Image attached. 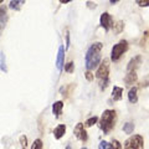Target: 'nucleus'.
Returning a JSON list of instances; mask_svg holds the SVG:
<instances>
[{
    "label": "nucleus",
    "mask_w": 149,
    "mask_h": 149,
    "mask_svg": "<svg viewBox=\"0 0 149 149\" xmlns=\"http://www.w3.org/2000/svg\"><path fill=\"white\" fill-rule=\"evenodd\" d=\"M102 49H103V44L97 41V42H93L90 47H88L86 56H85V65L86 68L88 71H92L96 67L100 66V63L102 62Z\"/></svg>",
    "instance_id": "nucleus-1"
},
{
    "label": "nucleus",
    "mask_w": 149,
    "mask_h": 149,
    "mask_svg": "<svg viewBox=\"0 0 149 149\" xmlns=\"http://www.w3.org/2000/svg\"><path fill=\"white\" fill-rule=\"evenodd\" d=\"M117 123V112L114 109H104L100 118V128L103 134H108L116 127Z\"/></svg>",
    "instance_id": "nucleus-2"
},
{
    "label": "nucleus",
    "mask_w": 149,
    "mask_h": 149,
    "mask_svg": "<svg viewBox=\"0 0 149 149\" xmlns=\"http://www.w3.org/2000/svg\"><path fill=\"white\" fill-rule=\"evenodd\" d=\"M96 78L98 81V86L101 91H104L109 85V60L104 58L100 63L96 71Z\"/></svg>",
    "instance_id": "nucleus-3"
},
{
    "label": "nucleus",
    "mask_w": 149,
    "mask_h": 149,
    "mask_svg": "<svg viewBox=\"0 0 149 149\" xmlns=\"http://www.w3.org/2000/svg\"><path fill=\"white\" fill-rule=\"evenodd\" d=\"M128 41L127 40H120L119 42L116 44L113 47H112V51H111V60L113 62H117L120 60V57L128 51Z\"/></svg>",
    "instance_id": "nucleus-4"
},
{
    "label": "nucleus",
    "mask_w": 149,
    "mask_h": 149,
    "mask_svg": "<svg viewBox=\"0 0 149 149\" xmlns=\"http://www.w3.org/2000/svg\"><path fill=\"white\" fill-rule=\"evenodd\" d=\"M144 148V139L141 134L130 136L123 144V149H143Z\"/></svg>",
    "instance_id": "nucleus-5"
},
{
    "label": "nucleus",
    "mask_w": 149,
    "mask_h": 149,
    "mask_svg": "<svg viewBox=\"0 0 149 149\" xmlns=\"http://www.w3.org/2000/svg\"><path fill=\"white\" fill-rule=\"evenodd\" d=\"M73 134H74V137L82 143H86L88 141V134H87L85 123H81V122L77 123L76 127L73 128Z\"/></svg>",
    "instance_id": "nucleus-6"
},
{
    "label": "nucleus",
    "mask_w": 149,
    "mask_h": 149,
    "mask_svg": "<svg viewBox=\"0 0 149 149\" xmlns=\"http://www.w3.org/2000/svg\"><path fill=\"white\" fill-rule=\"evenodd\" d=\"M100 25L101 27H103L106 31H109L111 29L114 27V21H113V17L109 13H103L101 14V17H100Z\"/></svg>",
    "instance_id": "nucleus-7"
},
{
    "label": "nucleus",
    "mask_w": 149,
    "mask_h": 149,
    "mask_svg": "<svg viewBox=\"0 0 149 149\" xmlns=\"http://www.w3.org/2000/svg\"><path fill=\"white\" fill-rule=\"evenodd\" d=\"M142 62V56L141 55H136L134 57L130 58V61L127 65V72L129 71H136V70L139 67V65Z\"/></svg>",
    "instance_id": "nucleus-8"
},
{
    "label": "nucleus",
    "mask_w": 149,
    "mask_h": 149,
    "mask_svg": "<svg viewBox=\"0 0 149 149\" xmlns=\"http://www.w3.org/2000/svg\"><path fill=\"white\" fill-rule=\"evenodd\" d=\"M63 58H65V47L61 45L58 47L57 58H56V68H57L60 72H61L62 68H63Z\"/></svg>",
    "instance_id": "nucleus-9"
},
{
    "label": "nucleus",
    "mask_w": 149,
    "mask_h": 149,
    "mask_svg": "<svg viewBox=\"0 0 149 149\" xmlns=\"http://www.w3.org/2000/svg\"><path fill=\"white\" fill-rule=\"evenodd\" d=\"M138 80V76H137V71H129L127 72V74H125V77H124V83H125V86H133L134 83L137 82Z\"/></svg>",
    "instance_id": "nucleus-10"
},
{
    "label": "nucleus",
    "mask_w": 149,
    "mask_h": 149,
    "mask_svg": "<svg viewBox=\"0 0 149 149\" xmlns=\"http://www.w3.org/2000/svg\"><path fill=\"white\" fill-rule=\"evenodd\" d=\"M62 109H63V102L62 101H56L52 104V113L56 118H58L62 114Z\"/></svg>",
    "instance_id": "nucleus-11"
},
{
    "label": "nucleus",
    "mask_w": 149,
    "mask_h": 149,
    "mask_svg": "<svg viewBox=\"0 0 149 149\" xmlns=\"http://www.w3.org/2000/svg\"><path fill=\"white\" fill-rule=\"evenodd\" d=\"M65 133H66V125H65V124L56 125L55 129H54V137H55V139H61L65 136Z\"/></svg>",
    "instance_id": "nucleus-12"
},
{
    "label": "nucleus",
    "mask_w": 149,
    "mask_h": 149,
    "mask_svg": "<svg viewBox=\"0 0 149 149\" xmlns=\"http://www.w3.org/2000/svg\"><path fill=\"white\" fill-rule=\"evenodd\" d=\"M123 98V88L119 86H114L112 88V100L113 101H120Z\"/></svg>",
    "instance_id": "nucleus-13"
},
{
    "label": "nucleus",
    "mask_w": 149,
    "mask_h": 149,
    "mask_svg": "<svg viewBox=\"0 0 149 149\" xmlns=\"http://www.w3.org/2000/svg\"><path fill=\"white\" fill-rule=\"evenodd\" d=\"M138 90H137V87H132L129 90L128 92V101L130 102L132 104H136L138 103Z\"/></svg>",
    "instance_id": "nucleus-14"
},
{
    "label": "nucleus",
    "mask_w": 149,
    "mask_h": 149,
    "mask_svg": "<svg viewBox=\"0 0 149 149\" xmlns=\"http://www.w3.org/2000/svg\"><path fill=\"white\" fill-rule=\"evenodd\" d=\"M24 4H25V0H11V1L9 3V8H10L11 10L19 11V10H21Z\"/></svg>",
    "instance_id": "nucleus-15"
},
{
    "label": "nucleus",
    "mask_w": 149,
    "mask_h": 149,
    "mask_svg": "<svg viewBox=\"0 0 149 149\" xmlns=\"http://www.w3.org/2000/svg\"><path fill=\"white\" fill-rule=\"evenodd\" d=\"M123 132L125 134H132L134 132V123L133 122H127L123 125Z\"/></svg>",
    "instance_id": "nucleus-16"
},
{
    "label": "nucleus",
    "mask_w": 149,
    "mask_h": 149,
    "mask_svg": "<svg viewBox=\"0 0 149 149\" xmlns=\"http://www.w3.org/2000/svg\"><path fill=\"white\" fill-rule=\"evenodd\" d=\"M98 117H96V116H93V117H90V118H88L87 120H86V122H85V125H86V127L87 128H90V127H92V125L93 124H96L97 122H98Z\"/></svg>",
    "instance_id": "nucleus-17"
},
{
    "label": "nucleus",
    "mask_w": 149,
    "mask_h": 149,
    "mask_svg": "<svg viewBox=\"0 0 149 149\" xmlns=\"http://www.w3.org/2000/svg\"><path fill=\"white\" fill-rule=\"evenodd\" d=\"M31 149H44V143H42V141H41L40 138L35 139L34 143H32V146H31Z\"/></svg>",
    "instance_id": "nucleus-18"
},
{
    "label": "nucleus",
    "mask_w": 149,
    "mask_h": 149,
    "mask_svg": "<svg viewBox=\"0 0 149 149\" xmlns=\"http://www.w3.org/2000/svg\"><path fill=\"white\" fill-rule=\"evenodd\" d=\"M0 14H1V29H4V26L6 25V10L4 9V6H1L0 9Z\"/></svg>",
    "instance_id": "nucleus-19"
},
{
    "label": "nucleus",
    "mask_w": 149,
    "mask_h": 149,
    "mask_svg": "<svg viewBox=\"0 0 149 149\" xmlns=\"http://www.w3.org/2000/svg\"><path fill=\"white\" fill-rule=\"evenodd\" d=\"M73 71H74V63H73V61H70V62H67L66 65H65V72L73 73Z\"/></svg>",
    "instance_id": "nucleus-20"
},
{
    "label": "nucleus",
    "mask_w": 149,
    "mask_h": 149,
    "mask_svg": "<svg viewBox=\"0 0 149 149\" xmlns=\"http://www.w3.org/2000/svg\"><path fill=\"white\" fill-rule=\"evenodd\" d=\"M111 149H122V144L119 143V141L113 138L111 141Z\"/></svg>",
    "instance_id": "nucleus-21"
},
{
    "label": "nucleus",
    "mask_w": 149,
    "mask_h": 149,
    "mask_svg": "<svg viewBox=\"0 0 149 149\" xmlns=\"http://www.w3.org/2000/svg\"><path fill=\"white\" fill-rule=\"evenodd\" d=\"M123 27H124V25H123V21H118V22H116V25H114V32L116 34H119V32H122V30H123Z\"/></svg>",
    "instance_id": "nucleus-22"
},
{
    "label": "nucleus",
    "mask_w": 149,
    "mask_h": 149,
    "mask_svg": "<svg viewBox=\"0 0 149 149\" xmlns=\"http://www.w3.org/2000/svg\"><path fill=\"white\" fill-rule=\"evenodd\" d=\"M136 4L141 8H148L149 6V0H136Z\"/></svg>",
    "instance_id": "nucleus-23"
},
{
    "label": "nucleus",
    "mask_w": 149,
    "mask_h": 149,
    "mask_svg": "<svg viewBox=\"0 0 149 149\" xmlns=\"http://www.w3.org/2000/svg\"><path fill=\"white\" fill-rule=\"evenodd\" d=\"M85 77H86V80L88 81V82H92L93 80H95V74L92 73V71H86V73H85Z\"/></svg>",
    "instance_id": "nucleus-24"
},
{
    "label": "nucleus",
    "mask_w": 149,
    "mask_h": 149,
    "mask_svg": "<svg viewBox=\"0 0 149 149\" xmlns=\"http://www.w3.org/2000/svg\"><path fill=\"white\" fill-rule=\"evenodd\" d=\"M98 149H111V143L106 142V141H102L98 146Z\"/></svg>",
    "instance_id": "nucleus-25"
},
{
    "label": "nucleus",
    "mask_w": 149,
    "mask_h": 149,
    "mask_svg": "<svg viewBox=\"0 0 149 149\" xmlns=\"http://www.w3.org/2000/svg\"><path fill=\"white\" fill-rule=\"evenodd\" d=\"M19 141H20V144H21L22 148H26V146H27V138H26V136L22 134V136L19 138Z\"/></svg>",
    "instance_id": "nucleus-26"
},
{
    "label": "nucleus",
    "mask_w": 149,
    "mask_h": 149,
    "mask_svg": "<svg viewBox=\"0 0 149 149\" xmlns=\"http://www.w3.org/2000/svg\"><path fill=\"white\" fill-rule=\"evenodd\" d=\"M4 58H5V55L1 52V71L6 72V66H5V61H4Z\"/></svg>",
    "instance_id": "nucleus-27"
},
{
    "label": "nucleus",
    "mask_w": 149,
    "mask_h": 149,
    "mask_svg": "<svg viewBox=\"0 0 149 149\" xmlns=\"http://www.w3.org/2000/svg\"><path fill=\"white\" fill-rule=\"evenodd\" d=\"M87 6L90 9H96L97 8V4L96 3H92V1H87Z\"/></svg>",
    "instance_id": "nucleus-28"
},
{
    "label": "nucleus",
    "mask_w": 149,
    "mask_h": 149,
    "mask_svg": "<svg viewBox=\"0 0 149 149\" xmlns=\"http://www.w3.org/2000/svg\"><path fill=\"white\" fill-rule=\"evenodd\" d=\"M70 47V34H68V31L66 32V50Z\"/></svg>",
    "instance_id": "nucleus-29"
},
{
    "label": "nucleus",
    "mask_w": 149,
    "mask_h": 149,
    "mask_svg": "<svg viewBox=\"0 0 149 149\" xmlns=\"http://www.w3.org/2000/svg\"><path fill=\"white\" fill-rule=\"evenodd\" d=\"M58 1L61 3V4H68V3H71L72 0H58Z\"/></svg>",
    "instance_id": "nucleus-30"
},
{
    "label": "nucleus",
    "mask_w": 149,
    "mask_h": 149,
    "mask_svg": "<svg viewBox=\"0 0 149 149\" xmlns=\"http://www.w3.org/2000/svg\"><path fill=\"white\" fill-rule=\"evenodd\" d=\"M119 1V0H109V3L112 4V5H114V4H117Z\"/></svg>",
    "instance_id": "nucleus-31"
},
{
    "label": "nucleus",
    "mask_w": 149,
    "mask_h": 149,
    "mask_svg": "<svg viewBox=\"0 0 149 149\" xmlns=\"http://www.w3.org/2000/svg\"><path fill=\"white\" fill-rule=\"evenodd\" d=\"M66 149H72V148H71V146H67V147H66Z\"/></svg>",
    "instance_id": "nucleus-32"
},
{
    "label": "nucleus",
    "mask_w": 149,
    "mask_h": 149,
    "mask_svg": "<svg viewBox=\"0 0 149 149\" xmlns=\"http://www.w3.org/2000/svg\"><path fill=\"white\" fill-rule=\"evenodd\" d=\"M81 149H88V148H87V147H82Z\"/></svg>",
    "instance_id": "nucleus-33"
},
{
    "label": "nucleus",
    "mask_w": 149,
    "mask_h": 149,
    "mask_svg": "<svg viewBox=\"0 0 149 149\" xmlns=\"http://www.w3.org/2000/svg\"><path fill=\"white\" fill-rule=\"evenodd\" d=\"M3 1H4V0H0V3H3Z\"/></svg>",
    "instance_id": "nucleus-34"
},
{
    "label": "nucleus",
    "mask_w": 149,
    "mask_h": 149,
    "mask_svg": "<svg viewBox=\"0 0 149 149\" xmlns=\"http://www.w3.org/2000/svg\"><path fill=\"white\" fill-rule=\"evenodd\" d=\"M22 149H26V148H22Z\"/></svg>",
    "instance_id": "nucleus-35"
}]
</instances>
